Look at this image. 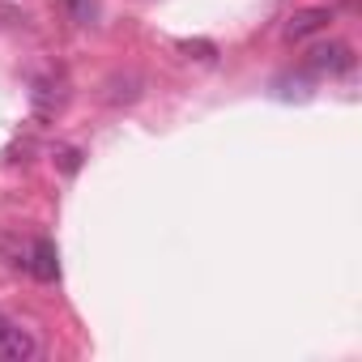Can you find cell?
<instances>
[{"mask_svg": "<svg viewBox=\"0 0 362 362\" xmlns=\"http://www.w3.org/2000/svg\"><path fill=\"white\" fill-rule=\"evenodd\" d=\"M5 324H9V320H5V315H0V328H5Z\"/></svg>", "mask_w": 362, "mask_h": 362, "instance_id": "9", "label": "cell"}, {"mask_svg": "<svg viewBox=\"0 0 362 362\" xmlns=\"http://www.w3.org/2000/svg\"><path fill=\"white\" fill-rule=\"evenodd\" d=\"M307 64H311L315 73H349V69H354V52H349L345 43H320V47H311Z\"/></svg>", "mask_w": 362, "mask_h": 362, "instance_id": "2", "label": "cell"}, {"mask_svg": "<svg viewBox=\"0 0 362 362\" xmlns=\"http://www.w3.org/2000/svg\"><path fill=\"white\" fill-rule=\"evenodd\" d=\"M35 354H39V341L26 328H18L13 320L0 328V362H30Z\"/></svg>", "mask_w": 362, "mask_h": 362, "instance_id": "1", "label": "cell"}, {"mask_svg": "<svg viewBox=\"0 0 362 362\" xmlns=\"http://www.w3.org/2000/svg\"><path fill=\"white\" fill-rule=\"evenodd\" d=\"M179 52H184V56H197V60H205V64H209V60H218V47H214V43H205V39H197V43H192V39H184V43H179Z\"/></svg>", "mask_w": 362, "mask_h": 362, "instance_id": "5", "label": "cell"}, {"mask_svg": "<svg viewBox=\"0 0 362 362\" xmlns=\"http://www.w3.org/2000/svg\"><path fill=\"white\" fill-rule=\"evenodd\" d=\"M60 158H64V170H77V158H81V153H77V149H69V153H60Z\"/></svg>", "mask_w": 362, "mask_h": 362, "instance_id": "8", "label": "cell"}, {"mask_svg": "<svg viewBox=\"0 0 362 362\" xmlns=\"http://www.w3.org/2000/svg\"><path fill=\"white\" fill-rule=\"evenodd\" d=\"M26 269H30L39 281H56V277H60L56 243H52V239H35V247H30V256H26Z\"/></svg>", "mask_w": 362, "mask_h": 362, "instance_id": "3", "label": "cell"}, {"mask_svg": "<svg viewBox=\"0 0 362 362\" xmlns=\"http://www.w3.org/2000/svg\"><path fill=\"white\" fill-rule=\"evenodd\" d=\"M0 18H5V22H22V13L13 5H0Z\"/></svg>", "mask_w": 362, "mask_h": 362, "instance_id": "7", "label": "cell"}, {"mask_svg": "<svg viewBox=\"0 0 362 362\" xmlns=\"http://www.w3.org/2000/svg\"><path fill=\"white\" fill-rule=\"evenodd\" d=\"M328 22H332V13H328V9H298V13L286 22V39H290V43L311 39V35H320Z\"/></svg>", "mask_w": 362, "mask_h": 362, "instance_id": "4", "label": "cell"}, {"mask_svg": "<svg viewBox=\"0 0 362 362\" xmlns=\"http://www.w3.org/2000/svg\"><path fill=\"white\" fill-rule=\"evenodd\" d=\"M69 13H73V22L90 26L94 22V0H69Z\"/></svg>", "mask_w": 362, "mask_h": 362, "instance_id": "6", "label": "cell"}]
</instances>
